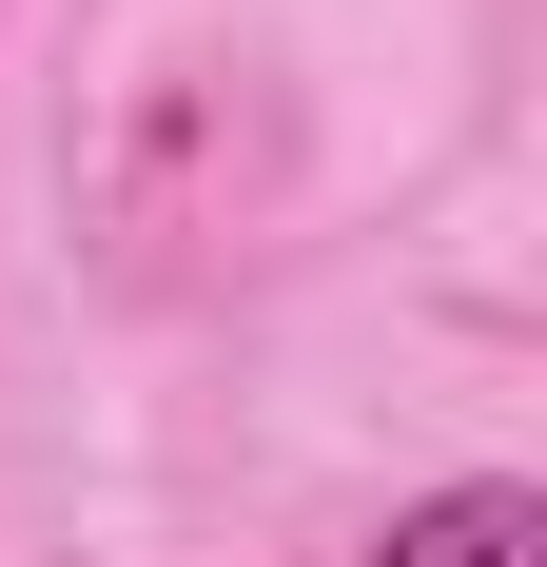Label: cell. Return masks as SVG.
Wrapping results in <instances>:
<instances>
[{
  "mask_svg": "<svg viewBox=\"0 0 547 567\" xmlns=\"http://www.w3.org/2000/svg\"><path fill=\"white\" fill-rule=\"evenodd\" d=\"M391 567H528V509H508V489H450V509L411 528Z\"/></svg>",
  "mask_w": 547,
  "mask_h": 567,
  "instance_id": "cell-1",
  "label": "cell"
}]
</instances>
